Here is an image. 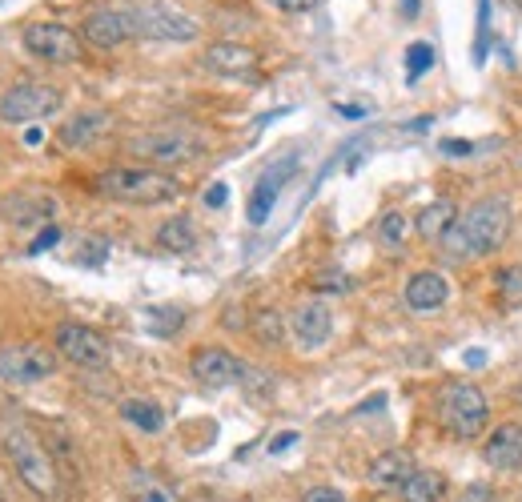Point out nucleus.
<instances>
[{"label":"nucleus","instance_id":"nucleus-8","mask_svg":"<svg viewBox=\"0 0 522 502\" xmlns=\"http://www.w3.org/2000/svg\"><path fill=\"white\" fill-rule=\"evenodd\" d=\"M21 41L45 65H73V61L85 57V37H77L69 25H57V21H33V25H25Z\"/></svg>","mask_w":522,"mask_h":502},{"label":"nucleus","instance_id":"nucleus-26","mask_svg":"<svg viewBox=\"0 0 522 502\" xmlns=\"http://www.w3.org/2000/svg\"><path fill=\"white\" fill-rule=\"evenodd\" d=\"M406 233H410L406 213L390 209V213H382V217H378V241H382L386 249H402V245H406Z\"/></svg>","mask_w":522,"mask_h":502},{"label":"nucleus","instance_id":"nucleus-27","mask_svg":"<svg viewBox=\"0 0 522 502\" xmlns=\"http://www.w3.org/2000/svg\"><path fill=\"white\" fill-rule=\"evenodd\" d=\"M253 334L261 338V346H278V342H282V334H286V326H282L278 310H257V314H253Z\"/></svg>","mask_w":522,"mask_h":502},{"label":"nucleus","instance_id":"nucleus-4","mask_svg":"<svg viewBox=\"0 0 522 502\" xmlns=\"http://www.w3.org/2000/svg\"><path fill=\"white\" fill-rule=\"evenodd\" d=\"M438 422L454 438H478L490 422V402L474 382H446L438 390Z\"/></svg>","mask_w":522,"mask_h":502},{"label":"nucleus","instance_id":"nucleus-13","mask_svg":"<svg viewBox=\"0 0 522 502\" xmlns=\"http://www.w3.org/2000/svg\"><path fill=\"white\" fill-rule=\"evenodd\" d=\"M290 330L298 338L302 350H322L334 334V314L326 302H302L294 314H290Z\"/></svg>","mask_w":522,"mask_h":502},{"label":"nucleus","instance_id":"nucleus-18","mask_svg":"<svg viewBox=\"0 0 522 502\" xmlns=\"http://www.w3.org/2000/svg\"><path fill=\"white\" fill-rule=\"evenodd\" d=\"M446 298H450V286H446V278L438 270H422V274H414L406 282V306L414 314H434V310L446 306Z\"/></svg>","mask_w":522,"mask_h":502},{"label":"nucleus","instance_id":"nucleus-30","mask_svg":"<svg viewBox=\"0 0 522 502\" xmlns=\"http://www.w3.org/2000/svg\"><path fill=\"white\" fill-rule=\"evenodd\" d=\"M498 290L506 302H522V266H506L498 274Z\"/></svg>","mask_w":522,"mask_h":502},{"label":"nucleus","instance_id":"nucleus-25","mask_svg":"<svg viewBox=\"0 0 522 502\" xmlns=\"http://www.w3.org/2000/svg\"><path fill=\"white\" fill-rule=\"evenodd\" d=\"M133 494H137V502H181L177 490L165 486L161 478H153L149 470H137V474H133Z\"/></svg>","mask_w":522,"mask_h":502},{"label":"nucleus","instance_id":"nucleus-23","mask_svg":"<svg viewBox=\"0 0 522 502\" xmlns=\"http://www.w3.org/2000/svg\"><path fill=\"white\" fill-rule=\"evenodd\" d=\"M5 217L13 221V225H29V221H45V217H53V201L49 197H41V193H17V197H9L5 201Z\"/></svg>","mask_w":522,"mask_h":502},{"label":"nucleus","instance_id":"nucleus-20","mask_svg":"<svg viewBox=\"0 0 522 502\" xmlns=\"http://www.w3.org/2000/svg\"><path fill=\"white\" fill-rule=\"evenodd\" d=\"M454 221H458V209H454V201L442 197V201H430V205L418 213V233H422L426 241H442Z\"/></svg>","mask_w":522,"mask_h":502},{"label":"nucleus","instance_id":"nucleus-21","mask_svg":"<svg viewBox=\"0 0 522 502\" xmlns=\"http://www.w3.org/2000/svg\"><path fill=\"white\" fill-rule=\"evenodd\" d=\"M398 494H402V502H442L446 478L438 470H414Z\"/></svg>","mask_w":522,"mask_h":502},{"label":"nucleus","instance_id":"nucleus-33","mask_svg":"<svg viewBox=\"0 0 522 502\" xmlns=\"http://www.w3.org/2000/svg\"><path fill=\"white\" fill-rule=\"evenodd\" d=\"M57 241H61V229H57V225H49V229H45V233H41V237L29 245V254H45V249H53Z\"/></svg>","mask_w":522,"mask_h":502},{"label":"nucleus","instance_id":"nucleus-19","mask_svg":"<svg viewBox=\"0 0 522 502\" xmlns=\"http://www.w3.org/2000/svg\"><path fill=\"white\" fill-rule=\"evenodd\" d=\"M109 133V113H77L57 129V141L65 149H93Z\"/></svg>","mask_w":522,"mask_h":502},{"label":"nucleus","instance_id":"nucleus-29","mask_svg":"<svg viewBox=\"0 0 522 502\" xmlns=\"http://www.w3.org/2000/svg\"><path fill=\"white\" fill-rule=\"evenodd\" d=\"M181 322H185V314H181V310H169V306H153V310L145 314V326H149L153 334H173Z\"/></svg>","mask_w":522,"mask_h":502},{"label":"nucleus","instance_id":"nucleus-35","mask_svg":"<svg viewBox=\"0 0 522 502\" xmlns=\"http://www.w3.org/2000/svg\"><path fill=\"white\" fill-rule=\"evenodd\" d=\"M298 442V430H282L274 442H270V454H282V450H290Z\"/></svg>","mask_w":522,"mask_h":502},{"label":"nucleus","instance_id":"nucleus-28","mask_svg":"<svg viewBox=\"0 0 522 502\" xmlns=\"http://www.w3.org/2000/svg\"><path fill=\"white\" fill-rule=\"evenodd\" d=\"M434 65V45H426V41H414L410 49H406V77L410 81H418L426 69Z\"/></svg>","mask_w":522,"mask_h":502},{"label":"nucleus","instance_id":"nucleus-22","mask_svg":"<svg viewBox=\"0 0 522 502\" xmlns=\"http://www.w3.org/2000/svg\"><path fill=\"white\" fill-rule=\"evenodd\" d=\"M157 245L169 249V254H193L197 249V229L189 217H169L161 229H157Z\"/></svg>","mask_w":522,"mask_h":502},{"label":"nucleus","instance_id":"nucleus-2","mask_svg":"<svg viewBox=\"0 0 522 502\" xmlns=\"http://www.w3.org/2000/svg\"><path fill=\"white\" fill-rule=\"evenodd\" d=\"M97 189L125 205H165L181 197V181L153 165H117L97 177Z\"/></svg>","mask_w":522,"mask_h":502},{"label":"nucleus","instance_id":"nucleus-17","mask_svg":"<svg viewBox=\"0 0 522 502\" xmlns=\"http://www.w3.org/2000/svg\"><path fill=\"white\" fill-rule=\"evenodd\" d=\"M482 458L494 470H518L522 466V426L518 422H502L490 430V438L482 442Z\"/></svg>","mask_w":522,"mask_h":502},{"label":"nucleus","instance_id":"nucleus-24","mask_svg":"<svg viewBox=\"0 0 522 502\" xmlns=\"http://www.w3.org/2000/svg\"><path fill=\"white\" fill-rule=\"evenodd\" d=\"M121 418H125L129 426L145 430V434H157V430L165 426L161 406H157V402H149V398H125V402H121Z\"/></svg>","mask_w":522,"mask_h":502},{"label":"nucleus","instance_id":"nucleus-5","mask_svg":"<svg viewBox=\"0 0 522 502\" xmlns=\"http://www.w3.org/2000/svg\"><path fill=\"white\" fill-rule=\"evenodd\" d=\"M205 149V137L185 129V125H165V129H145L129 141V153L149 161L153 169L157 165H181V161H193L197 153Z\"/></svg>","mask_w":522,"mask_h":502},{"label":"nucleus","instance_id":"nucleus-34","mask_svg":"<svg viewBox=\"0 0 522 502\" xmlns=\"http://www.w3.org/2000/svg\"><path fill=\"white\" fill-rule=\"evenodd\" d=\"M458 502H494V490L486 486V482H474V486H466L462 490V498Z\"/></svg>","mask_w":522,"mask_h":502},{"label":"nucleus","instance_id":"nucleus-38","mask_svg":"<svg viewBox=\"0 0 522 502\" xmlns=\"http://www.w3.org/2000/svg\"><path fill=\"white\" fill-rule=\"evenodd\" d=\"M398 9H402V17H406V21H414V17H418V9H422V0H398Z\"/></svg>","mask_w":522,"mask_h":502},{"label":"nucleus","instance_id":"nucleus-7","mask_svg":"<svg viewBox=\"0 0 522 502\" xmlns=\"http://www.w3.org/2000/svg\"><path fill=\"white\" fill-rule=\"evenodd\" d=\"M129 17H133V37H141V41L185 45V41H197V33H201V25L193 17H185L173 5H157V0L153 5H137Z\"/></svg>","mask_w":522,"mask_h":502},{"label":"nucleus","instance_id":"nucleus-6","mask_svg":"<svg viewBox=\"0 0 522 502\" xmlns=\"http://www.w3.org/2000/svg\"><path fill=\"white\" fill-rule=\"evenodd\" d=\"M61 89L45 81H17L5 97H0V121L5 125H37L61 109Z\"/></svg>","mask_w":522,"mask_h":502},{"label":"nucleus","instance_id":"nucleus-40","mask_svg":"<svg viewBox=\"0 0 522 502\" xmlns=\"http://www.w3.org/2000/svg\"><path fill=\"white\" fill-rule=\"evenodd\" d=\"M486 362V354L482 350H474V354H466V366H482Z\"/></svg>","mask_w":522,"mask_h":502},{"label":"nucleus","instance_id":"nucleus-12","mask_svg":"<svg viewBox=\"0 0 522 502\" xmlns=\"http://www.w3.org/2000/svg\"><path fill=\"white\" fill-rule=\"evenodd\" d=\"M81 37L93 45V49H117L133 37V17L125 9H93L81 25Z\"/></svg>","mask_w":522,"mask_h":502},{"label":"nucleus","instance_id":"nucleus-10","mask_svg":"<svg viewBox=\"0 0 522 502\" xmlns=\"http://www.w3.org/2000/svg\"><path fill=\"white\" fill-rule=\"evenodd\" d=\"M57 350L41 346V342H17L0 350V378L13 382V386H37L49 382L57 374Z\"/></svg>","mask_w":522,"mask_h":502},{"label":"nucleus","instance_id":"nucleus-15","mask_svg":"<svg viewBox=\"0 0 522 502\" xmlns=\"http://www.w3.org/2000/svg\"><path fill=\"white\" fill-rule=\"evenodd\" d=\"M414 470H418L414 454H410V450H402V446H394V450H382V454L370 462L366 478H370V486H374V490H402V486H406V478H410Z\"/></svg>","mask_w":522,"mask_h":502},{"label":"nucleus","instance_id":"nucleus-16","mask_svg":"<svg viewBox=\"0 0 522 502\" xmlns=\"http://www.w3.org/2000/svg\"><path fill=\"white\" fill-rule=\"evenodd\" d=\"M201 65L217 77H245V73L257 69V53L249 45H237V41H217V45L205 49Z\"/></svg>","mask_w":522,"mask_h":502},{"label":"nucleus","instance_id":"nucleus-32","mask_svg":"<svg viewBox=\"0 0 522 502\" xmlns=\"http://www.w3.org/2000/svg\"><path fill=\"white\" fill-rule=\"evenodd\" d=\"M270 5L278 9V13H290V17H298V13H310L318 0H270Z\"/></svg>","mask_w":522,"mask_h":502},{"label":"nucleus","instance_id":"nucleus-39","mask_svg":"<svg viewBox=\"0 0 522 502\" xmlns=\"http://www.w3.org/2000/svg\"><path fill=\"white\" fill-rule=\"evenodd\" d=\"M338 113H346V117H350V121H358V117H362V113H366V109H358V105H338Z\"/></svg>","mask_w":522,"mask_h":502},{"label":"nucleus","instance_id":"nucleus-31","mask_svg":"<svg viewBox=\"0 0 522 502\" xmlns=\"http://www.w3.org/2000/svg\"><path fill=\"white\" fill-rule=\"evenodd\" d=\"M302 502H346V494L334 490V486H310V490L302 494Z\"/></svg>","mask_w":522,"mask_h":502},{"label":"nucleus","instance_id":"nucleus-36","mask_svg":"<svg viewBox=\"0 0 522 502\" xmlns=\"http://www.w3.org/2000/svg\"><path fill=\"white\" fill-rule=\"evenodd\" d=\"M438 149H442V153H450V157H466V153H474V145H470V141H442Z\"/></svg>","mask_w":522,"mask_h":502},{"label":"nucleus","instance_id":"nucleus-11","mask_svg":"<svg viewBox=\"0 0 522 502\" xmlns=\"http://www.w3.org/2000/svg\"><path fill=\"white\" fill-rule=\"evenodd\" d=\"M189 374L201 382V386H209V390H225V386H237L241 378H245V362H237L229 350H221V346H201V350H193V358H189Z\"/></svg>","mask_w":522,"mask_h":502},{"label":"nucleus","instance_id":"nucleus-41","mask_svg":"<svg viewBox=\"0 0 522 502\" xmlns=\"http://www.w3.org/2000/svg\"><path fill=\"white\" fill-rule=\"evenodd\" d=\"M518 402H522V386H518Z\"/></svg>","mask_w":522,"mask_h":502},{"label":"nucleus","instance_id":"nucleus-9","mask_svg":"<svg viewBox=\"0 0 522 502\" xmlns=\"http://www.w3.org/2000/svg\"><path fill=\"white\" fill-rule=\"evenodd\" d=\"M53 350H57L65 362L81 366V370H105L109 358H113L105 334L93 330V326H85V322H61V326L53 330Z\"/></svg>","mask_w":522,"mask_h":502},{"label":"nucleus","instance_id":"nucleus-37","mask_svg":"<svg viewBox=\"0 0 522 502\" xmlns=\"http://www.w3.org/2000/svg\"><path fill=\"white\" fill-rule=\"evenodd\" d=\"M225 197H229V189H225V185L217 181V185H213V189L205 193V205H209V209H221V205H225Z\"/></svg>","mask_w":522,"mask_h":502},{"label":"nucleus","instance_id":"nucleus-3","mask_svg":"<svg viewBox=\"0 0 522 502\" xmlns=\"http://www.w3.org/2000/svg\"><path fill=\"white\" fill-rule=\"evenodd\" d=\"M5 454L13 458V470L21 474V482H25L33 494L57 498V490H61V482H57V462L49 458L45 442H41L33 430L9 426V430H5Z\"/></svg>","mask_w":522,"mask_h":502},{"label":"nucleus","instance_id":"nucleus-14","mask_svg":"<svg viewBox=\"0 0 522 502\" xmlns=\"http://www.w3.org/2000/svg\"><path fill=\"white\" fill-rule=\"evenodd\" d=\"M298 169V161L294 157H286V161H278L274 169H266L261 173V181L253 185V193H249V205H245V213H249V225H266V217L274 213V205H278V193H282V185H286V177Z\"/></svg>","mask_w":522,"mask_h":502},{"label":"nucleus","instance_id":"nucleus-1","mask_svg":"<svg viewBox=\"0 0 522 502\" xmlns=\"http://www.w3.org/2000/svg\"><path fill=\"white\" fill-rule=\"evenodd\" d=\"M510 201L506 197H482L474 201L466 213H458V221L450 225V233L438 241L450 258L470 262V258H486L506 241L510 233Z\"/></svg>","mask_w":522,"mask_h":502}]
</instances>
